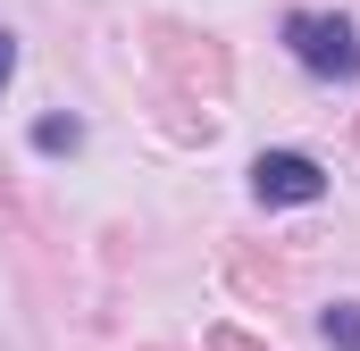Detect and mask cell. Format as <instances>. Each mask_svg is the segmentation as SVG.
<instances>
[{
    "label": "cell",
    "mask_w": 360,
    "mask_h": 351,
    "mask_svg": "<svg viewBox=\"0 0 360 351\" xmlns=\"http://www.w3.org/2000/svg\"><path fill=\"white\" fill-rule=\"evenodd\" d=\"M285 51H293L310 76H327V84H352V76H360V34H352V17L302 8V17H285Z\"/></svg>",
    "instance_id": "cell-1"
},
{
    "label": "cell",
    "mask_w": 360,
    "mask_h": 351,
    "mask_svg": "<svg viewBox=\"0 0 360 351\" xmlns=\"http://www.w3.org/2000/svg\"><path fill=\"white\" fill-rule=\"evenodd\" d=\"M252 192L269 209H302V201H327V168L310 151H260L252 159Z\"/></svg>",
    "instance_id": "cell-2"
},
{
    "label": "cell",
    "mask_w": 360,
    "mask_h": 351,
    "mask_svg": "<svg viewBox=\"0 0 360 351\" xmlns=\"http://www.w3.org/2000/svg\"><path fill=\"white\" fill-rule=\"evenodd\" d=\"M319 335L335 351H360V301H327V310H319Z\"/></svg>",
    "instance_id": "cell-3"
},
{
    "label": "cell",
    "mask_w": 360,
    "mask_h": 351,
    "mask_svg": "<svg viewBox=\"0 0 360 351\" xmlns=\"http://www.w3.org/2000/svg\"><path fill=\"white\" fill-rule=\"evenodd\" d=\"M76 134H84L76 117H42V126H34V151H76Z\"/></svg>",
    "instance_id": "cell-4"
},
{
    "label": "cell",
    "mask_w": 360,
    "mask_h": 351,
    "mask_svg": "<svg viewBox=\"0 0 360 351\" xmlns=\"http://www.w3.org/2000/svg\"><path fill=\"white\" fill-rule=\"evenodd\" d=\"M8 76H17V42L0 34V84H8Z\"/></svg>",
    "instance_id": "cell-5"
}]
</instances>
